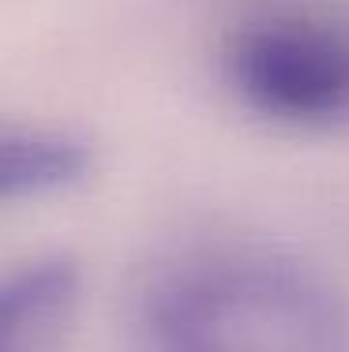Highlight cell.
<instances>
[{
    "instance_id": "2",
    "label": "cell",
    "mask_w": 349,
    "mask_h": 352,
    "mask_svg": "<svg viewBox=\"0 0 349 352\" xmlns=\"http://www.w3.org/2000/svg\"><path fill=\"white\" fill-rule=\"evenodd\" d=\"M222 79L274 128L335 131L349 124V27L304 12L255 15L222 45Z\"/></svg>"
},
{
    "instance_id": "1",
    "label": "cell",
    "mask_w": 349,
    "mask_h": 352,
    "mask_svg": "<svg viewBox=\"0 0 349 352\" xmlns=\"http://www.w3.org/2000/svg\"><path fill=\"white\" fill-rule=\"evenodd\" d=\"M143 338L151 352H349V307L286 251L218 244L162 266Z\"/></svg>"
},
{
    "instance_id": "3",
    "label": "cell",
    "mask_w": 349,
    "mask_h": 352,
    "mask_svg": "<svg viewBox=\"0 0 349 352\" xmlns=\"http://www.w3.org/2000/svg\"><path fill=\"white\" fill-rule=\"evenodd\" d=\"M83 266L45 251L0 270V352H61L83 307Z\"/></svg>"
},
{
    "instance_id": "4",
    "label": "cell",
    "mask_w": 349,
    "mask_h": 352,
    "mask_svg": "<svg viewBox=\"0 0 349 352\" xmlns=\"http://www.w3.org/2000/svg\"><path fill=\"white\" fill-rule=\"evenodd\" d=\"M90 169V139L49 124L0 120V206L64 195L87 180Z\"/></svg>"
}]
</instances>
